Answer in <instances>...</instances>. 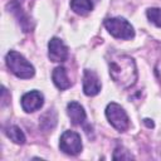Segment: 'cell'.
I'll return each instance as SVG.
<instances>
[{"mask_svg": "<svg viewBox=\"0 0 161 161\" xmlns=\"http://www.w3.org/2000/svg\"><path fill=\"white\" fill-rule=\"evenodd\" d=\"M108 68L112 79L121 88H130L137 80V70H136L135 60L126 54H121L116 52L109 53Z\"/></svg>", "mask_w": 161, "mask_h": 161, "instance_id": "obj_1", "label": "cell"}, {"mask_svg": "<svg viewBox=\"0 0 161 161\" xmlns=\"http://www.w3.org/2000/svg\"><path fill=\"white\" fill-rule=\"evenodd\" d=\"M6 65L8 68L11 70V73H14L18 78L21 79H29L34 75L35 70L34 67L18 52L15 50H10L6 54Z\"/></svg>", "mask_w": 161, "mask_h": 161, "instance_id": "obj_2", "label": "cell"}, {"mask_svg": "<svg viewBox=\"0 0 161 161\" xmlns=\"http://www.w3.org/2000/svg\"><path fill=\"white\" fill-rule=\"evenodd\" d=\"M104 26L111 35L118 39H131L135 36L133 26L123 18H109L104 20Z\"/></svg>", "mask_w": 161, "mask_h": 161, "instance_id": "obj_3", "label": "cell"}, {"mask_svg": "<svg viewBox=\"0 0 161 161\" xmlns=\"http://www.w3.org/2000/svg\"><path fill=\"white\" fill-rule=\"evenodd\" d=\"M106 117L109 121V123L119 132H123L130 126V119L126 113V111L117 103L112 102L106 108Z\"/></svg>", "mask_w": 161, "mask_h": 161, "instance_id": "obj_4", "label": "cell"}, {"mask_svg": "<svg viewBox=\"0 0 161 161\" xmlns=\"http://www.w3.org/2000/svg\"><path fill=\"white\" fill-rule=\"evenodd\" d=\"M59 147L64 153L68 155H78L82 151V140L80 136L74 131H65L60 136Z\"/></svg>", "mask_w": 161, "mask_h": 161, "instance_id": "obj_5", "label": "cell"}, {"mask_svg": "<svg viewBox=\"0 0 161 161\" xmlns=\"http://www.w3.org/2000/svg\"><path fill=\"white\" fill-rule=\"evenodd\" d=\"M48 55L52 62H64L68 58V48L59 38H52L48 44Z\"/></svg>", "mask_w": 161, "mask_h": 161, "instance_id": "obj_6", "label": "cell"}, {"mask_svg": "<svg viewBox=\"0 0 161 161\" xmlns=\"http://www.w3.org/2000/svg\"><path fill=\"white\" fill-rule=\"evenodd\" d=\"M43 103H44L43 94L38 91H30L21 97V107L28 113L38 111L43 106Z\"/></svg>", "mask_w": 161, "mask_h": 161, "instance_id": "obj_7", "label": "cell"}, {"mask_svg": "<svg viewBox=\"0 0 161 161\" xmlns=\"http://www.w3.org/2000/svg\"><path fill=\"white\" fill-rule=\"evenodd\" d=\"M101 91V82L93 70H84L83 75V92L86 96H96Z\"/></svg>", "mask_w": 161, "mask_h": 161, "instance_id": "obj_8", "label": "cell"}, {"mask_svg": "<svg viewBox=\"0 0 161 161\" xmlns=\"http://www.w3.org/2000/svg\"><path fill=\"white\" fill-rule=\"evenodd\" d=\"M67 113L73 125H80L86 121L84 108L78 102H69L67 106Z\"/></svg>", "mask_w": 161, "mask_h": 161, "instance_id": "obj_9", "label": "cell"}, {"mask_svg": "<svg viewBox=\"0 0 161 161\" xmlns=\"http://www.w3.org/2000/svg\"><path fill=\"white\" fill-rule=\"evenodd\" d=\"M53 82L54 84L59 88V89H67L70 87V80L67 75V72L63 67H57L52 74Z\"/></svg>", "mask_w": 161, "mask_h": 161, "instance_id": "obj_10", "label": "cell"}, {"mask_svg": "<svg viewBox=\"0 0 161 161\" xmlns=\"http://www.w3.org/2000/svg\"><path fill=\"white\" fill-rule=\"evenodd\" d=\"M70 8L75 14L86 15L92 10L93 4H92L91 0H72L70 1Z\"/></svg>", "mask_w": 161, "mask_h": 161, "instance_id": "obj_11", "label": "cell"}, {"mask_svg": "<svg viewBox=\"0 0 161 161\" xmlns=\"http://www.w3.org/2000/svg\"><path fill=\"white\" fill-rule=\"evenodd\" d=\"M5 132H6V136L13 142H15L18 145L25 143V135L23 133V131L18 126H10V127H8V130Z\"/></svg>", "mask_w": 161, "mask_h": 161, "instance_id": "obj_12", "label": "cell"}, {"mask_svg": "<svg viewBox=\"0 0 161 161\" xmlns=\"http://www.w3.org/2000/svg\"><path fill=\"white\" fill-rule=\"evenodd\" d=\"M147 18L152 21L156 26H161V9L160 8H151L147 10Z\"/></svg>", "mask_w": 161, "mask_h": 161, "instance_id": "obj_13", "label": "cell"}, {"mask_svg": "<svg viewBox=\"0 0 161 161\" xmlns=\"http://www.w3.org/2000/svg\"><path fill=\"white\" fill-rule=\"evenodd\" d=\"M113 158H114V160H118V158L130 160V158H132V156H131L130 153H127L126 150H123V148H117V150L114 151V153H113Z\"/></svg>", "mask_w": 161, "mask_h": 161, "instance_id": "obj_14", "label": "cell"}, {"mask_svg": "<svg viewBox=\"0 0 161 161\" xmlns=\"http://www.w3.org/2000/svg\"><path fill=\"white\" fill-rule=\"evenodd\" d=\"M6 94H8V91L5 89V87H3V97H1V101H3V102H1V104H3V106H6V104H8V102H9V101H6V99H8Z\"/></svg>", "mask_w": 161, "mask_h": 161, "instance_id": "obj_15", "label": "cell"}, {"mask_svg": "<svg viewBox=\"0 0 161 161\" xmlns=\"http://www.w3.org/2000/svg\"><path fill=\"white\" fill-rule=\"evenodd\" d=\"M150 121H151V119L146 118V119H145V123H146V125H147L148 127H153V122H150Z\"/></svg>", "mask_w": 161, "mask_h": 161, "instance_id": "obj_16", "label": "cell"}]
</instances>
